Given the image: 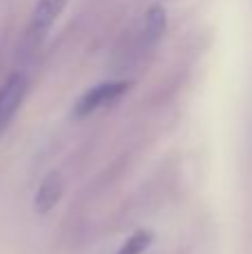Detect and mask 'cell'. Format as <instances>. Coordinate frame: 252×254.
Masks as SVG:
<instances>
[{
	"label": "cell",
	"mask_w": 252,
	"mask_h": 254,
	"mask_svg": "<svg viewBox=\"0 0 252 254\" xmlns=\"http://www.w3.org/2000/svg\"><path fill=\"white\" fill-rule=\"evenodd\" d=\"M127 89H129L127 80H105V83L94 85L87 92L80 94L78 101L74 103V116L76 119H85V116L96 114V112L119 103L127 94Z\"/></svg>",
	"instance_id": "cell-1"
},
{
	"label": "cell",
	"mask_w": 252,
	"mask_h": 254,
	"mask_svg": "<svg viewBox=\"0 0 252 254\" xmlns=\"http://www.w3.org/2000/svg\"><path fill=\"white\" fill-rule=\"evenodd\" d=\"M67 0H38L31 11V20L27 27V40L31 45H40L47 34L52 31V27L56 25V20L61 18V13L65 11Z\"/></svg>",
	"instance_id": "cell-2"
},
{
	"label": "cell",
	"mask_w": 252,
	"mask_h": 254,
	"mask_svg": "<svg viewBox=\"0 0 252 254\" xmlns=\"http://www.w3.org/2000/svg\"><path fill=\"white\" fill-rule=\"evenodd\" d=\"M27 89H29V83L25 74H11L0 85V134L16 119L18 110L25 103Z\"/></svg>",
	"instance_id": "cell-3"
},
{
	"label": "cell",
	"mask_w": 252,
	"mask_h": 254,
	"mask_svg": "<svg viewBox=\"0 0 252 254\" xmlns=\"http://www.w3.org/2000/svg\"><path fill=\"white\" fill-rule=\"evenodd\" d=\"M63 192H65L63 176L58 172H49L47 176H43V181H40L38 190L34 194V210L38 214H49L61 203Z\"/></svg>",
	"instance_id": "cell-4"
},
{
	"label": "cell",
	"mask_w": 252,
	"mask_h": 254,
	"mask_svg": "<svg viewBox=\"0 0 252 254\" xmlns=\"http://www.w3.org/2000/svg\"><path fill=\"white\" fill-rule=\"evenodd\" d=\"M165 25H168V18H165L163 7H152L145 13V20H143V29H141V45L143 47H154L165 34Z\"/></svg>",
	"instance_id": "cell-5"
},
{
	"label": "cell",
	"mask_w": 252,
	"mask_h": 254,
	"mask_svg": "<svg viewBox=\"0 0 252 254\" xmlns=\"http://www.w3.org/2000/svg\"><path fill=\"white\" fill-rule=\"evenodd\" d=\"M154 243V232L152 230H136L123 241V246L116 250V254H143Z\"/></svg>",
	"instance_id": "cell-6"
}]
</instances>
